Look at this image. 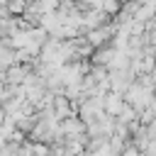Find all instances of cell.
Listing matches in <instances>:
<instances>
[{
  "mask_svg": "<svg viewBox=\"0 0 156 156\" xmlns=\"http://www.w3.org/2000/svg\"><path fill=\"white\" fill-rule=\"evenodd\" d=\"M119 0H102V12H107V15H117L119 12Z\"/></svg>",
  "mask_w": 156,
  "mask_h": 156,
  "instance_id": "4",
  "label": "cell"
},
{
  "mask_svg": "<svg viewBox=\"0 0 156 156\" xmlns=\"http://www.w3.org/2000/svg\"><path fill=\"white\" fill-rule=\"evenodd\" d=\"M124 110V93H117V90H110L105 95V112L110 117H119V112Z\"/></svg>",
  "mask_w": 156,
  "mask_h": 156,
  "instance_id": "1",
  "label": "cell"
},
{
  "mask_svg": "<svg viewBox=\"0 0 156 156\" xmlns=\"http://www.w3.org/2000/svg\"><path fill=\"white\" fill-rule=\"evenodd\" d=\"M5 5H7V10H10V12H15V15L27 12V0H7Z\"/></svg>",
  "mask_w": 156,
  "mask_h": 156,
  "instance_id": "3",
  "label": "cell"
},
{
  "mask_svg": "<svg viewBox=\"0 0 156 156\" xmlns=\"http://www.w3.org/2000/svg\"><path fill=\"white\" fill-rule=\"evenodd\" d=\"M122 156H141V154H139V149H127Z\"/></svg>",
  "mask_w": 156,
  "mask_h": 156,
  "instance_id": "5",
  "label": "cell"
},
{
  "mask_svg": "<svg viewBox=\"0 0 156 156\" xmlns=\"http://www.w3.org/2000/svg\"><path fill=\"white\" fill-rule=\"evenodd\" d=\"M83 129H85V124L78 119V117H66L63 119V124H61V134H71V136H78V134H83Z\"/></svg>",
  "mask_w": 156,
  "mask_h": 156,
  "instance_id": "2",
  "label": "cell"
},
{
  "mask_svg": "<svg viewBox=\"0 0 156 156\" xmlns=\"http://www.w3.org/2000/svg\"><path fill=\"white\" fill-rule=\"evenodd\" d=\"M151 5H154V7H156V0H151Z\"/></svg>",
  "mask_w": 156,
  "mask_h": 156,
  "instance_id": "6",
  "label": "cell"
}]
</instances>
